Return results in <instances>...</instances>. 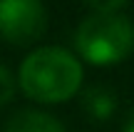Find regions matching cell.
I'll use <instances>...</instances> for the list:
<instances>
[{"label":"cell","instance_id":"obj_1","mask_svg":"<svg viewBox=\"0 0 134 132\" xmlns=\"http://www.w3.org/2000/svg\"><path fill=\"white\" fill-rule=\"evenodd\" d=\"M82 80H85V70L77 55H72L65 47L50 45L32 50L20 62L15 82L35 102L60 105L82 90Z\"/></svg>","mask_w":134,"mask_h":132},{"label":"cell","instance_id":"obj_2","mask_svg":"<svg viewBox=\"0 0 134 132\" xmlns=\"http://www.w3.org/2000/svg\"><path fill=\"white\" fill-rule=\"evenodd\" d=\"M75 47L92 65H117L134 52V23L119 13H92L77 25Z\"/></svg>","mask_w":134,"mask_h":132},{"label":"cell","instance_id":"obj_3","mask_svg":"<svg viewBox=\"0 0 134 132\" xmlns=\"http://www.w3.org/2000/svg\"><path fill=\"white\" fill-rule=\"evenodd\" d=\"M47 30V10L40 0H0V38L10 45H32Z\"/></svg>","mask_w":134,"mask_h":132},{"label":"cell","instance_id":"obj_4","mask_svg":"<svg viewBox=\"0 0 134 132\" xmlns=\"http://www.w3.org/2000/svg\"><path fill=\"white\" fill-rule=\"evenodd\" d=\"M5 132H67L55 115L45 110H18L5 122Z\"/></svg>","mask_w":134,"mask_h":132},{"label":"cell","instance_id":"obj_5","mask_svg":"<svg viewBox=\"0 0 134 132\" xmlns=\"http://www.w3.org/2000/svg\"><path fill=\"white\" fill-rule=\"evenodd\" d=\"M117 100L114 90L112 87H104V85H92V87L82 90V110L90 115L92 120H109L114 115Z\"/></svg>","mask_w":134,"mask_h":132},{"label":"cell","instance_id":"obj_6","mask_svg":"<svg viewBox=\"0 0 134 132\" xmlns=\"http://www.w3.org/2000/svg\"><path fill=\"white\" fill-rule=\"evenodd\" d=\"M15 90H18V82H15V75L10 72L8 65L0 62V107L8 105L10 100L15 97Z\"/></svg>","mask_w":134,"mask_h":132},{"label":"cell","instance_id":"obj_7","mask_svg":"<svg viewBox=\"0 0 134 132\" xmlns=\"http://www.w3.org/2000/svg\"><path fill=\"white\" fill-rule=\"evenodd\" d=\"M94 13H117L127 5V0H85Z\"/></svg>","mask_w":134,"mask_h":132},{"label":"cell","instance_id":"obj_8","mask_svg":"<svg viewBox=\"0 0 134 132\" xmlns=\"http://www.w3.org/2000/svg\"><path fill=\"white\" fill-rule=\"evenodd\" d=\"M122 132H134V110H132L129 115H127L124 125H122Z\"/></svg>","mask_w":134,"mask_h":132}]
</instances>
